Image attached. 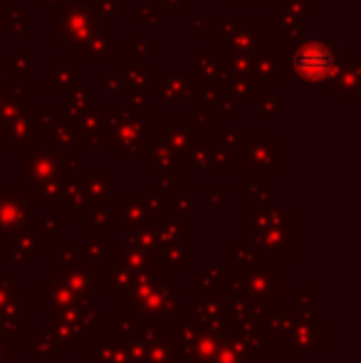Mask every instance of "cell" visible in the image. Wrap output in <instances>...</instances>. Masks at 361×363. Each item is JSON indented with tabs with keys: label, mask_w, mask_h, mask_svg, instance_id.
Segmentation results:
<instances>
[{
	"label": "cell",
	"mask_w": 361,
	"mask_h": 363,
	"mask_svg": "<svg viewBox=\"0 0 361 363\" xmlns=\"http://www.w3.org/2000/svg\"><path fill=\"white\" fill-rule=\"evenodd\" d=\"M124 301L126 314L146 326L176 329L181 324V287L171 282V274L166 272L139 274Z\"/></svg>",
	"instance_id": "6da1fadb"
},
{
	"label": "cell",
	"mask_w": 361,
	"mask_h": 363,
	"mask_svg": "<svg viewBox=\"0 0 361 363\" xmlns=\"http://www.w3.org/2000/svg\"><path fill=\"white\" fill-rule=\"evenodd\" d=\"M282 267L284 264H274V262L260 259V262L238 269V274L228 277L226 291L228 294L245 296L262 316H267L274 306L282 304V287H284Z\"/></svg>",
	"instance_id": "7a4b0ae2"
},
{
	"label": "cell",
	"mask_w": 361,
	"mask_h": 363,
	"mask_svg": "<svg viewBox=\"0 0 361 363\" xmlns=\"http://www.w3.org/2000/svg\"><path fill=\"white\" fill-rule=\"evenodd\" d=\"M87 299H79L77 304L65 306V309H45V329L57 344L60 354H77L84 344H89L91 331L82 321V304Z\"/></svg>",
	"instance_id": "3957f363"
},
{
	"label": "cell",
	"mask_w": 361,
	"mask_h": 363,
	"mask_svg": "<svg viewBox=\"0 0 361 363\" xmlns=\"http://www.w3.org/2000/svg\"><path fill=\"white\" fill-rule=\"evenodd\" d=\"M294 351V354L307 356L309 351H327V321L319 319L317 314H302L297 309L292 326H289V334L284 339L282 354Z\"/></svg>",
	"instance_id": "277c9868"
},
{
	"label": "cell",
	"mask_w": 361,
	"mask_h": 363,
	"mask_svg": "<svg viewBox=\"0 0 361 363\" xmlns=\"http://www.w3.org/2000/svg\"><path fill=\"white\" fill-rule=\"evenodd\" d=\"M193 274V272H191ZM191 309L193 319L201 321L206 329L228 334V319H226V301L218 296V291L211 284L203 282L201 274H193V291H191Z\"/></svg>",
	"instance_id": "5b68a950"
},
{
	"label": "cell",
	"mask_w": 361,
	"mask_h": 363,
	"mask_svg": "<svg viewBox=\"0 0 361 363\" xmlns=\"http://www.w3.org/2000/svg\"><path fill=\"white\" fill-rule=\"evenodd\" d=\"M0 334L10 344L23 341V289L5 274H0Z\"/></svg>",
	"instance_id": "8992f818"
},
{
	"label": "cell",
	"mask_w": 361,
	"mask_h": 363,
	"mask_svg": "<svg viewBox=\"0 0 361 363\" xmlns=\"http://www.w3.org/2000/svg\"><path fill=\"white\" fill-rule=\"evenodd\" d=\"M57 274L74 294L84 296V299H94V296H101V291H104V272L94 269L82 259L77 264H72V267H62Z\"/></svg>",
	"instance_id": "52a82bcc"
},
{
	"label": "cell",
	"mask_w": 361,
	"mask_h": 363,
	"mask_svg": "<svg viewBox=\"0 0 361 363\" xmlns=\"http://www.w3.org/2000/svg\"><path fill=\"white\" fill-rule=\"evenodd\" d=\"M79 299H84V296L74 294L57 272L48 274L45 284L35 287V304H38L40 309H65V306L77 304Z\"/></svg>",
	"instance_id": "ba28073f"
},
{
	"label": "cell",
	"mask_w": 361,
	"mask_h": 363,
	"mask_svg": "<svg viewBox=\"0 0 361 363\" xmlns=\"http://www.w3.org/2000/svg\"><path fill=\"white\" fill-rule=\"evenodd\" d=\"M111 262H119V264H124V267H129L136 277H139V274H149V272H161L156 252L134 247V245H129V242H111Z\"/></svg>",
	"instance_id": "9c48e42d"
},
{
	"label": "cell",
	"mask_w": 361,
	"mask_h": 363,
	"mask_svg": "<svg viewBox=\"0 0 361 363\" xmlns=\"http://www.w3.org/2000/svg\"><path fill=\"white\" fill-rule=\"evenodd\" d=\"M221 331H213V329H206L201 324L198 334L188 341L186 346H181L179 354L181 359L186 363H213L218 354V344H221Z\"/></svg>",
	"instance_id": "30bf717a"
},
{
	"label": "cell",
	"mask_w": 361,
	"mask_h": 363,
	"mask_svg": "<svg viewBox=\"0 0 361 363\" xmlns=\"http://www.w3.org/2000/svg\"><path fill=\"white\" fill-rule=\"evenodd\" d=\"M156 259H159L161 272H166V274H191L193 272L191 240L161 245V247L156 250Z\"/></svg>",
	"instance_id": "8fae6325"
},
{
	"label": "cell",
	"mask_w": 361,
	"mask_h": 363,
	"mask_svg": "<svg viewBox=\"0 0 361 363\" xmlns=\"http://www.w3.org/2000/svg\"><path fill=\"white\" fill-rule=\"evenodd\" d=\"M45 240L40 238L38 233H28V230H23V233L15 235V242H13V250H8V252L0 255V259L3 262H13V264H25V262H35V257H38L40 250H45Z\"/></svg>",
	"instance_id": "7c38bea8"
},
{
	"label": "cell",
	"mask_w": 361,
	"mask_h": 363,
	"mask_svg": "<svg viewBox=\"0 0 361 363\" xmlns=\"http://www.w3.org/2000/svg\"><path fill=\"white\" fill-rule=\"evenodd\" d=\"M30 211L25 203H3L0 206V238L5 235H18L28 230Z\"/></svg>",
	"instance_id": "4fadbf2b"
},
{
	"label": "cell",
	"mask_w": 361,
	"mask_h": 363,
	"mask_svg": "<svg viewBox=\"0 0 361 363\" xmlns=\"http://www.w3.org/2000/svg\"><path fill=\"white\" fill-rule=\"evenodd\" d=\"M23 351L33 356L35 363H52V361H57V356H60L57 344H55V339L50 336L48 329L35 331L33 339L23 341Z\"/></svg>",
	"instance_id": "5bb4252c"
},
{
	"label": "cell",
	"mask_w": 361,
	"mask_h": 363,
	"mask_svg": "<svg viewBox=\"0 0 361 363\" xmlns=\"http://www.w3.org/2000/svg\"><path fill=\"white\" fill-rule=\"evenodd\" d=\"M82 262L91 264L99 272H106L111 267V242L109 240H101L96 230L91 235V240L82 242Z\"/></svg>",
	"instance_id": "9a60e30c"
},
{
	"label": "cell",
	"mask_w": 361,
	"mask_h": 363,
	"mask_svg": "<svg viewBox=\"0 0 361 363\" xmlns=\"http://www.w3.org/2000/svg\"><path fill=\"white\" fill-rule=\"evenodd\" d=\"M136 274L129 267L119 262H111V267L104 272V291L101 296H126V291L131 289Z\"/></svg>",
	"instance_id": "2e32d148"
},
{
	"label": "cell",
	"mask_w": 361,
	"mask_h": 363,
	"mask_svg": "<svg viewBox=\"0 0 361 363\" xmlns=\"http://www.w3.org/2000/svg\"><path fill=\"white\" fill-rule=\"evenodd\" d=\"M260 259H262L260 250L252 242H243V240H231V242H228L226 262L233 264V267H238V269L250 267V264L260 262Z\"/></svg>",
	"instance_id": "e0dca14e"
},
{
	"label": "cell",
	"mask_w": 361,
	"mask_h": 363,
	"mask_svg": "<svg viewBox=\"0 0 361 363\" xmlns=\"http://www.w3.org/2000/svg\"><path fill=\"white\" fill-rule=\"evenodd\" d=\"M248 361H250V354L240 344V339L235 334H223L213 363H248Z\"/></svg>",
	"instance_id": "ac0fdd59"
},
{
	"label": "cell",
	"mask_w": 361,
	"mask_h": 363,
	"mask_svg": "<svg viewBox=\"0 0 361 363\" xmlns=\"http://www.w3.org/2000/svg\"><path fill=\"white\" fill-rule=\"evenodd\" d=\"M235 336L240 339V344L245 346L248 354H262V351H270V336L265 331V324H255V326H245V329L235 331Z\"/></svg>",
	"instance_id": "d6986e66"
},
{
	"label": "cell",
	"mask_w": 361,
	"mask_h": 363,
	"mask_svg": "<svg viewBox=\"0 0 361 363\" xmlns=\"http://www.w3.org/2000/svg\"><path fill=\"white\" fill-rule=\"evenodd\" d=\"M79 259H82V242H77V240H60L57 242V269L62 267H72V264H77Z\"/></svg>",
	"instance_id": "ffe728a7"
},
{
	"label": "cell",
	"mask_w": 361,
	"mask_h": 363,
	"mask_svg": "<svg viewBox=\"0 0 361 363\" xmlns=\"http://www.w3.org/2000/svg\"><path fill=\"white\" fill-rule=\"evenodd\" d=\"M294 309L302 314H317V289L312 284H297L294 287Z\"/></svg>",
	"instance_id": "44dd1931"
},
{
	"label": "cell",
	"mask_w": 361,
	"mask_h": 363,
	"mask_svg": "<svg viewBox=\"0 0 361 363\" xmlns=\"http://www.w3.org/2000/svg\"><path fill=\"white\" fill-rule=\"evenodd\" d=\"M114 361V349H111V339L106 331H101L99 341H91L89 349V363H111Z\"/></svg>",
	"instance_id": "7402d4cb"
},
{
	"label": "cell",
	"mask_w": 361,
	"mask_h": 363,
	"mask_svg": "<svg viewBox=\"0 0 361 363\" xmlns=\"http://www.w3.org/2000/svg\"><path fill=\"white\" fill-rule=\"evenodd\" d=\"M201 277H203V282L211 284L213 289L226 287V282H228L226 269H223V264H218V262H211V264H208V267L201 272Z\"/></svg>",
	"instance_id": "603a6c76"
},
{
	"label": "cell",
	"mask_w": 361,
	"mask_h": 363,
	"mask_svg": "<svg viewBox=\"0 0 361 363\" xmlns=\"http://www.w3.org/2000/svg\"><path fill=\"white\" fill-rule=\"evenodd\" d=\"M282 356H284L282 351L270 349V351H262V354H252L248 363H282Z\"/></svg>",
	"instance_id": "cb8c5ba5"
},
{
	"label": "cell",
	"mask_w": 361,
	"mask_h": 363,
	"mask_svg": "<svg viewBox=\"0 0 361 363\" xmlns=\"http://www.w3.org/2000/svg\"><path fill=\"white\" fill-rule=\"evenodd\" d=\"M171 363H186V361H183V359H181V356H176V359H174V361H171Z\"/></svg>",
	"instance_id": "d4e9b609"
},
{
	"label": "cell",
	"mask_w": 361,
	"mask_h": 363,
	"mask_svg": "<svg viewBox=\"0 0 361 363\" xmlns=\"http://www.w3.org/2000/svg\"><path fill=\"white\" fill-rule=\"evenodd\" d=\"M52 363H57V361H52Z\"/></svg>",
	"instance_id": "484cf974"
}]
</instances>
